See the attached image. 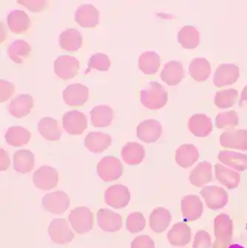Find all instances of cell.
Wrapping results in <instances>:
<instances>
[{"instance_id": "21", "label": "cell", "mask_w": 247, "mask_h": 248, "mask_svg": "<svg viewBox=\"0 0 247 248\" xmlns=\"http://www.w3.org/2000/svg\"><path fill=\"white\" fill-rule=\"evenodd\" d=\"M59 43L62 49L68 51H76L82 46V37L75 29H68L61 33Z\"/></svg>"}, {"instance_id": "8", "label": "cell", "mask_w": 247, "mask_h": 248, "mask_svg": "<svg viewBox=\"0 0 247 248\" xmlns=\"http://www.w3.org/2000/svg\"><path fill=\"white\" fill-rule=\"evenodd\" d=\"M62 126L69 135H81L87 128V118L80 111H67L62 117Z\"/></svg>"}, {"instance_id": "35", "label": "cell", "mask_w": 247, "mask_h": 248, "mask_svg": "<svg viewBox=\"0 0 247 248\" xmlns=\"http://www.w3.org/2000/svg\"><path fill=\"white\" fill-rule=\"evenodd\" d=\"M219 158L223 163L230 164V166L237 167V168H245L246 165L247 166V156L238 154L236 153L227 151L220 152Z\"/></svg>"}, {"instance_id": "31", "label": "cell", "mask_w": 247, "mask_h": 248, "mask_svg": "<svg viewBox=\"0 0 247 248\" xmlns=\"http://www.w3.org/2000/svg\"><path fill=\"white\" fill-rule=\"evenodd\" d=\"M189 129L198 137H205L212 131L210 119L204 115H195L189 120Z\"/></svg>"}, {"instance_id": "3", "label": "cell", "mask_w": 247, "mask_h": 248, "mask_svg": "<svg viewBox=\"0 0 247 248\" xmlns=\"http://www.w3.org/2000/svg\"><path fill=\"white\" fill-rule=\"evenodd\" d=\"M68 219L77 233H87L93 228V213L88 207H78L74 209L70 213Z\"/></svg>"}, {"instance_id": "15", "label": "cell", "mask_w": 247, "mask_h": 248, "mask_svg": "<svg viewBox=\"0 0 247 248\" xmlns=\"http://www.w3.org/2000/svg\"><path fill=\"white\" fill-rule=\"evenodd\" d=\"M112 139L108 134L90 132L85 139V146L93 153H101L111 146Z\"/></svg>"}, {"instance_id": "4", "label": "cell", "mask_w": 247, "mask_h": 248, "mask_svg": "<svg viewBox=\"0 0 247 248\" xmlns=\"http://www.w3.org/2000/svg\"><path fill=\"white\" fill-rule=\"evenodd\" d=\"M48 234L51 240L57 245H66L73 240L75 233L68 226L65 218H55L48 227Z\"/></svg>"}, {"instance_id": "24", "label": "cell", "mask_w": 247, "mask_h": 248, "mask_svg": "<svg viewBox=\"0 0 247 248\" xmlns=\"http://www.w3.org/2000/svg\"><path fill=\"white\" fill-rule=\"evenodd\" d=\"M91 121L94 127H107L111 124L114 111L108 106H98L91 111Z\"/></svg>"}, {"instance_id": "25", "label": "cell", "mask_w": 247, "mask_h": 248, "mask_svg": "<svg viewBox=\"0 0 247 248\" xmlns=\"http://www.w3.org/2000/svg\"><path fill=\"white\" fill-rule=\"evenodd\" d=\"M138 65L143 73L154 75L160 66V56L154 51H147L139 56Z\"/></svg>"}, {"instance_id": "5", "label": "cell", "mask_w": 247, "mask_h": 248, "mask_svg": "<svg viewBox=\"0 0 247 248\" xmlns=\"http://www.w3.org/2000/svg\"><path fill=\"white\" fill-rule=\"evenodd\" d=\"M42 204L46 211L53 214H62L70 206V199L62 191H57L46 194L42 200Z\"/></svg>"}, {"instance_id": "13", "label": "cell", "mask_w": 247, "mask_h": 248, "mask_svg": "<svg viewBox=\"0 0 247 248\" xmlns=\"http://www.w3.org/2000/svg\"><path fill=\"white\" fill-rule=\"evenodd\" d=\"M161 133V125L156 120H146L141 122L137 128L138 139L148 143L155 142Z\"/></svg>"}, {"instance_id": "28", "label": "cell", "mask_w": 247, "mask_h": 248, "mask_svg": "<svg viewBox=\"0 0 247 248\" xmlns=\"http://www.w3.org/2000/svg\"><path fill=\"white\" fill-rule=\"evenodd\" d=\"M189 74L194 80L203 82L207 80L211 74V65L205 58H196L189 65Z\"/></svg>"}, {"instance_id": "27", "label": "cell", "mask_w": 247, "mask_h": 248, "mask_svg": "<svg viewBox=\"0 0 247 248\" xmlns=\"http://www.w3.org/2000/svg\"><path fill=\"white\" fill-rule=\"evenodd\" d=\"M31 134L27 129L22 126H16L9 128L5 134L7 143L15 147L27 144L31 139Z\"/></svg>"}, {"instance_id": "34", "label": "cell", "mask_w": 247, "mask_h": 248, "mask_svg": "<svg viewBox=\"0 0 247 248\" xmlns=\"http://www.w3.org/2000/svg\"><path fill=\"white\" fill-rule=\"evenodd\" d=\"M238 99V93L235 89H225L218 92L215 97V104L220 108L232 107Z\"/></svg>"}, {"instance_id": "29", "label": "cell", "mask_w": 247, "mask_h": 248, "mask_svg": "<svg viewBox=\"0 0 247 248\" xmlns=\"http://www.w3.org/2000/svg\"><path fill=\"white\" fill-rule=\"evenodd\" d=\"M171 221L170 213L165 209H155L152 212L149 218V224L152 231L155 232H162L168 228Z\"/></svg>"}, {"instance_id": "32", "label": "cell", "mask_w": 247, "mask_h": 248, "mask_svg": "<svg viewBox=\"0 0 247 248\" xmlns=\"http://www.w3.org/2000/svg\"><path fill=\"white\" fill-rule=\"evenodd\" d=\"M190 236L189 228L181 225V224H176L168 233V239L170 243L176 246H181L189 243Z\"/></svg>"}, {"instance_id": "18", "label": "cell", "mask_w": 247, "mask_h": 248, "mask_svg": "<svg viewBox=\"0 0 247 248\" xmlns=\"http://www.w3.org/2000/svg\"><path fill=\"white\" fill-rule=\"evenodd\" d=\"M184 76L182 64L178 61H170L164 65L160 77L161 80L169 86H175L180 83Z\"/></svg>"}, {"instance_id": "6", "label": "cell", "mask_w": 247, "mask_h": 248, "mask_svg": "<svg viewBox=\"0 0 247 248\" xmlns=\"http://www.w3.org/2000/svg\"><path fill=\"white\" fill-rule=\"evenodd\" d=\"M79 62L72 56L61 55L54 61V72L62 80H68L78 74Z\"/></svg>"}, {"instance_id": "42", "label": "cell", "mask_w": 247, "mask_h": 248, "mask_svg": "<svg viewBox=\"0 0 247 248\" xmlns=\"http://www.w3.org/2000/svg\"><path fill=\"white\" fill-rule=\"evenodd\" d=\"M211 240L209 234L206 232H200L195 237V248H210Z\"/></svg>"}, {"instance_id": "14", "label": "cell", "mask_w": 247, "mask_h": 248, "mask_svg": "<svg viewBox=\"0 0 247 248\" xmlns=\"http://www.w3.org/2000/svg\"><path fill=\"white\" fill-rule=\"evenodd\" d=\"M75 21L82 28H94L99 24V11L92 5H82L77 10Z\"/></svg>"}, {"instance_id": "45", "label": "cell", "mask_w": 247, "mask_h": 248, "mask_svg": "<svg viewBox=\"0 0 247 248\" xmlns=\"http://www.w3.org/2000/svg\"><path fill=\"white\" fill-rule=\"evenodd\" d=\"M230 248H244L242 247L239 246V245H232Z\"/></svg>"}, {"instance_id": "38", "label": "cell", "mask_w": 247, "mask_h": 248, "mask_svg": "<svg viewBox=\"0 0 247 248\" xmlns=\"http://www.w3.org/2000/svg\"><path fill=\"white\" fill-rule=\"evenodd\" d=\"M238 118L236 112L234 111H227L219 114L216 118V125L218 128L235 126L238 124Z\"/></svg>"}, {"instance_id": "12", "label": "cell", "mask_w": 247, "mask_h": 248, "mask_svg": "<svg viewBox=\"0 0 247 248\" xmlns=\"http://www.w3.org/2000/svg\"><path fill=\"white\" fill-rule=\"evenodd\" d=\"M97 221L99 227L105 232H117L123 226L122 217L107 208L98 210Z\"/></svg>"}, {"instance_id": "40", "label": "cell", "mask_w": 247, "mask_h": 248, "mask_svg": "<svg viewBox=\"0 0 247 248\" xmlns=\"http://www.w3.org/2000/svg\"><path fill=\"white\" fill-rule=\"evenodd\" d=\"M131 248H154V242L149 235H139L131 244Z\"/></svg>"}, {"instance_id": "19", "label": "cell", "mask_w": 247, "mask_h": 248, "mask_svg": "<svg viewBox=\"0 0 247 248\" xmlns=\"http://www.w3.org/2000/svg\"><path fill=\"white\" fill-rule=\"evenodd\" d=\"M7 22L11 31L16 34L25 33L31 25V19L27 14L20 10L10 13L7 18Z\"/></svg>"}, {"instance_id": "26", "label": "cell", "mask_w": 247, "mask_h": 248, "mask_svg": "<svg viewBox=\"0 0 247 248\" xmlns=\"http://www.w3.org/2000/svg\"><path fill=\"white\" fill-rule=\"evenodd\" d=\"M31 47L29 43L22 40H15L8 48L9 58L17 64H22L26 58H29Z\"/></svg>"}, {"instance_id": "9", "label": "cell", "mask_w": 247, "mask_h": 248, "mask_svg": "<svg viewBox=\"0 0 247 248\" xmlns=\"http://www.w3.org/2000/svg\"><path fill=\"white\" fill-rule=\"evenodd\" d=\"M35 186L43 190L54 189L58 184V172L56 169L49 166H43L33 175Z\"/></svg>"}, {"instance_id": "43", "label": "cell", "mask_w": 247, "mask_h": 248, "mask_svg": "<svg viewBox=\"0 0 247 248\" xmlns=\"http://www.w3.org/2000/svg\"><path fill=\"white\" fill-rule=\"evenodd\" d=\"M9 166L10 159L8 154L5 150L1 149V167H0V170H1V171L6 170Z\"/></svg>"}, {"instance_id": "33", "label": "cell", "mask_w": 247, "mask_h": 248, "mask_svg": "<svg viewBox=\"0 0 247 248\" xmlns=\"http://www.w3.org/2000/svg\"><path fill=\"white\" fill-rule=\"evenodd\" d=\"M198 157V151L193 145H183L177 151L176 161L180 166L186 167L195 163Z\"/></svg>"}, {"instance_id": "41", "label": "cell", "mask_w": 247, "mask_h": 248, "mask_svg": "<svg viewBox=\"0 0 247 248\" xmlns=\"http://www.w3.org/2000/svg\"><path fill=\"white\" fill-rule=\"evenodd\" d=\"M18 3L21 4L23 6L29 8L32 12H40L46 8V2L45 1H26V0H21L17 1Z\"/></svg>"}, {"instance_id": "22", "label": "cell", "mask_w": 247, "mask_h": 248, "mask_svg": "<svg viewBox=\"0 0 247 248\" xmlns=\"http://www.w3.org/2000/svg\"><path fill=\"white\" fill-rule=\"evenodd\" d=\"M123 160L128 165H138L145 157L143 146L135 142L126 143L121 151Z\"/></svg>"}, {"instance_id": "30", "label": "cell", "mask_w": 247, "mask_h": 248, "mask_svg": "<svg viewBox=\"0 0 247 248\" xmlns=\"http://www.w3.org/2000/svg\"><path fill=\"white\" fill-rule=\"evenodd\" d=\"M178 42L183 48L193 49L199 44V32L193 26H184L178 34Z\"/></svg>"}, {"instance_id": "36", "label": "cell", "mask_w": 247, "mask_h": 248, "mask_svg": "<svg viewBox=\"0 0 247 248\" xmlns=\"http://www.w3.org/2000/svg\"><path fill=\"white\" fill-rule=\"evenodd\" d=\"M89 66L86 74L89 73L91 69H95L98 71L107 72L111 65V61L108 59V56L102 53H97L91 57L89 61Z\"/></svg>"}, {"instance_id": "7", "label": "cell", "mask_w": 247, "mask_h": 248, "mask_svg": "<svg viewBox=\"0 0 247 248\" xmlns=\"http://www.w3.org/2000/svg\"><path fill=\"white\" fill-rule=\"evenodd\" d=\"M130 197V192L126 186L121 185H113L107 189L105 202L113 208L121 209L128 205Z\"/></svg>"}, {"instance_id": "16", "label": "cell", "mask_w": 247, "mask_h": 248, "mask_svg": "<svg viewBox=\"0 0 247 248\" xmlns=\"http://www.w3.org/2000/svg\"><path fill=\"white\" fill-rule=\"evenodd\" d=\"M37 129L40 135L47 140L57 141L62 135V130L58 121L49 117L42 118L39 121Z\"/></svg>"}, {"instance_id": "23", "label": "cell", "mask_w": 247, "mask_h": 248, "mask_svg": "<svg viewBox=\"0 0 247 248\" xmlns=\"http://www.w3.org/2000/svg\"><path fill=\"white\" fill-rule=\"evenodd\" d=\"M14 168L19 173H29L34 166V155L30 150H22L14 154Z\"/></svg>"}, {"instance_id": "17", "label": "cell", "mask_w": 247, "mask_h": 248, "mask_svg": "<svg viewBox=\"0 0 247 248\" xmlns=\"http://www.w3.org/2000/svg\"><path fill=\"white\" fill-rule=\"evenodd\" d=\"M33 107V97L30 94H24L17 96L11 100L8 108L12 116L21 118L27 116Z\"/></svg>"}, {"instance_id": "39", "label": "cell", "mask_w": 247, "mask_h": 248, "mask_svg": "<svg viewBox=\"0 0 247 248\" xmlns=\"http://www.w3.org/2000/svg\"><path fill=\"white\" fill-rule=\"evenodd\" d=\"M15 93V86L6 80H0V101L5 102Z\"/></svg>"}, {"instance_id": "46", "label": "cell", "mask_w": 247, "mask_h": 248, "mask_svg": "<svg viewBox=\"0 0 247 248\" xmlns=\"http://www.w3.org/2000/svg\"></svg>"}, {"instance_id": "1", "label": "cell", "mask_w": 247, "mask_h": 248, "mask_svg": "<svg viewBox=\"0 0 247 248\" xmlns=\"http://www.w3.org/2000/svg\"><path fill=\"white\" fill-rule=\"evenodd\" d=\"M140 101L149 109H159L167 104L168 93L161 84L152 81L140 92Z\"/></svg>"}, {"instance_id": "20", "label": "cell", "mask_w": 247, "mask_h": 248, "mask_svg": "<svg viewBox=\"0 0 247 248\" xmlns=\"http://www.w3.org/2000/svg\"><path fill=\"white\" fill-rule=\"evenodd\" d=\"M220 142L225 147L247 150V132L234 130L225 132L221 135Z\"/></svg>"}, {"instance_id": "37", "label": "cell", "mask_w": 247, "mask_h": 248, "mask_svg": "<svg viewBox=\"0 0 247 248\" xmlns=\"http://www.w3.org/2000/svg\"><path fill=\"white\" fill-rule=\"evenodd\" d=\"M146 227V220L141 213H132L126 218V228L132 233L140 232Z\"/></svg>"}, {"instance_id": "11", "label": "cell", "mask_w": 247, "mask_h": 248, "mask_svg": "<svg viewBox=\"0 0 247 248\" xmlns=\"http://www.w3.org/2000/svg\"><path fill=\"white\" fill-rule=\"evenodd\" d=\"M62 94L67 105L70 107H82L89 98V89L84 85L76 83L67 86Z\"/></svg>"}, {"instance_id": "10", "label": "cell", "mask_w": 247, "mask_h": 248, "mask_svg": "<svg viewBox=\"0 0 247 248\" xmlns=\"http://www.w3.org/2000/svg\"><path fill=\"white\" fill-rule=\"evenodd\" d=\"M239 68L234 64H222L219 65L215 73V86L217 88L230 86L236 83L239 78Z\"/></svg>"}, {"instance_id": "44", "label": "cell", "mask_w": 247, "mask_h": 248, "mask_svg": "<svg viewBox=\"0 0 247 248\" xmlns=\"http://www.w3.org/2000/svg\"><path fill=\"white\" fill-rule=\"evenodd\" d=\"M247 101V86L244 88V90H243L242 94H241V101H240V104H242L243 101Z\"/></svg>"}, {"instance_id": "2", "label": "cell", "mask_w": 247, "mask_h": 248, "mask_svg": "<svg viewBox=\"0 0 247 248\" xmlns=\"http://www.w3.org/2000/svg\"><path fill=\"white\" fill-rule=\"evenodd\" d=\"M97 172L104 182H113L123 175L124 167L121 161L117 157L107 156L103 157L97 164Z\"/></svg>"}]
</instances>
